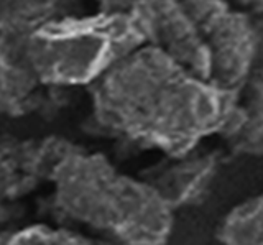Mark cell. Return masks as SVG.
<instances>
[{
  "label": "cell",
  "instance_id": "cell-2",
  "mask_svg": "<svg viewBox=\"0 0 263 245\" xmlns=\"http://www.w3.org/2000/svg\"><path fill=\"white\" fill-rule=\"evenodd\" d=\"M38 212L51 225L107 245H166L173 211L143 179L123 175L102 153L71 143L54 163Z\"/></svg>",
  "mask_w": 263,
  "mask_h": 245
},
{
  "label": "cell",
  "instance_id": "cell-9",
  "mask_svg": "<svg viewBox=\"0 0 263 245\" xmlns=\"http://www.w3.org/2000/svg\"><path fill=\"white\" fill-rule=\"evenodd\" d=\"M261 194L240 202L224 217L219 240L224 245H263Z\"/></svg>",
  "mask_w": 263,
  "mask_h": 245
},
{
  "label": "cell",
  "instance_id": "cell-1",
  "mask_svg": "<svg viewBox=\"0 0 263 245\" xmlns=\"http://www.w3.org/2000/svg\"><path fill=\"white\" fill-rule=\"evenodd\" d=\"M87 89L82 130L128 152L179 160L220 135L242 92L230 91L163 48L143 43Z\"/></svg>",
  "mask_w": 263,
  "mask_h": 245
},
{
  "label": "cell",
  "instance_id": "cell-3",
  "mask_svg": "<svg viewBox=\"0 0 263 245\" xmlns=\"http://www.w3.org/2000/svg\"><path fill=\"white\" fill-rule=\"evenodd\" d=\"M145 43L184 60L230 91L242 92L260 54V18L224 2H134Z\"/></svg>",
  "mask_w": 263,
  "mask_h": 245
},
{
  "label": "cell",
  "instance_id": "cell-10",
  "mask_svg": "<svg viewBox=\"0 0 263 245\" xmlns=\"http://www.w3.org/2000/svg\"><path fill=\"white\" fill-rule=\"evenodd\" d=\"M0 245H107L101 240L51 224L0 229Z\"/></svg>",
  "mask_w": 263,
  "mask_h": 245
},
{
  "label": "cell",
  "instance_id": "cell-7",
  "mask_svg": "<svg viewBox=\"0 0 263 245\" xmlns=\"http://www.w3.org/2000/svg\"><path fill=\"white\" fill-rule=\"evenodd\" d=\"M220 161V152L199 155L196 150L184 158L170 160L168 166H158L153 173L142 175L140 179L150 184L164 204L175 211L202 199Z\"/></svg>",
  "mask_w": 263,
  "mask_h": 245
},
{
  "label": "cell",
  "instance_id": "cell-6",
  "mask_svg": "<svg viewBox=\"0 0 263 245\" xmlns=\"http://www.w3.org/2000/svg\"><path fill=\"white\" fill-rule=\"evenodd\" d=\"M71 143L54 135L30 140L0 135V225L25 217L23 201L43 190L54 163Z\"/></svg>",
  "mask_w": 263,
  "mask_h": 245
},
{
  "label": "cell",
  "instance_id": "cell-8",
  "mask_svg": "<svg viewBox=\"0 0 263 245\" xmlns=\"http://www.w3.org/2000/svg\"><path fill=\"white\" fill-rule=\"evenodd\" d=\"M235 155L261 153V69L257 68L220 132Z\"/></svg>",
  "mask_w": 263,
  "mask_h": 245
},
{
  "label": "cell",
  "instance_id": "cell-4",
  "mask_svg": "<svg viewBox=\"0 0 263 245\" xmlns=\"http://www.w3.org/2000/svg\"><path fill=\"white\" fill-rule=\"evenodd\" d=\"M145 43L134 2H102L96 15L69 13L40 25L30 60L41 84L72 91L90 84Z\"/></svg>",
  "mask_w": 263,
  "mask_h": 245
},
{
  "label": "cell",
  "instance_id": "cell-5",
  "mask_svg": "<svg viewBox=\"0 0 263 245\" xmlns=\"http://www.w3.org/2000/svg\"><path fill=\"white\" fill-rule=\"evenodd\" d=\"M74 2H0V116H56L72 91L41 84L30 60V38L45 22L78 13Z\"/></svg>",
  "mask_w": 263,
  "mask_h": 245
}]
</instances>
